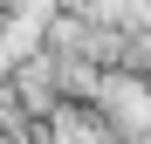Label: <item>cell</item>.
Returning a JSON list of instances; mask_svg holds the SVG:
<instances>
[{
	"mask_svg": "<svg viewBox=\"0 0 151 144\" xmlns=\"http://www.w3.org/2000/svg\"><path fill=\"white\" fill-rule=\"evenodd\" d=\"M110 89V103H117V124H151V96L144 82H103Z\"/></svg>",
	"mask_w": 151,
	"mask_h": 144,
	"instance_id": "cell-1",
	"label": "cell"
}]
</instances>
